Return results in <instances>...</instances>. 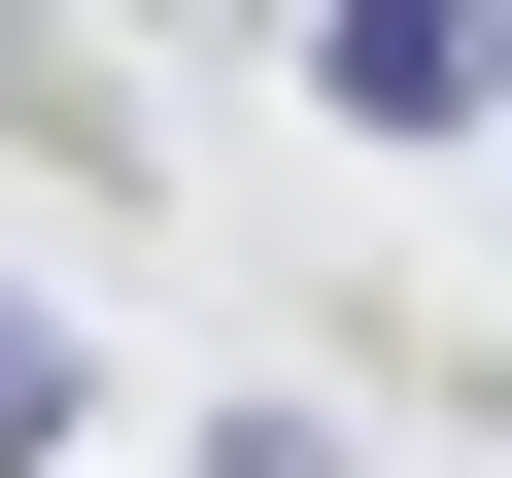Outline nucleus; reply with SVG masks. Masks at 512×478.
I'll list each match as a JSON object with an SVG mask.
<instances>
[{
	"label": "nucleus",
	"mask_w": 512,
	"mask_h": 478,
	"mask_svg": "<svg viewBox=\"0 0 512 478\" xmlns=\"http://www.w3.org/2000/svg\"><path fill=\"white\" fill-rule=\"evenodd\" d=\"M308 69H342V137H478L512 103V0H308Z\"/></svg>",
	"instance_id": "nucleus-1"
},
{
	"label": "nucleus",
	"mask_w": 512,
	"mask_h": 478,
	"mask_svg": "<svg viewBox=\"0 0 512 478\" xmlns=\"http://www.w3.org/2000/svg\"><path fill=\"white\" fill-rule=\"evenodd\" d=\"M205 478H342V444H308V410H239V444H205Z\"/></svg>",
	"instance_id": "nucleus-3"
},
{
	"label": "nucleus",
	"mask_w": 512,
	"mask_h": 478,
	"mask_svg": "<svg viewBox=\"0 0 512 478\" xmlns=\"http://www.w3.org/2000/svg\"><path fill=\"white\" fill-rule=\"evenodd\" d=\"M69 410H103V376H69V308H0V478H69Z\"/></svg>",
	"instance_id": "nucleus-2"
}]
</instances>
